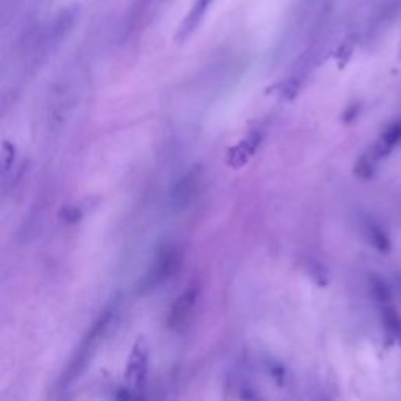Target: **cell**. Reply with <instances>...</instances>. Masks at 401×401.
<instances>
[{"mask_svg": "<svg viewBox=\"0 0 401 401\" xmlns=\"http://www.w3.org/2000/svg\"><path fill=\"white\" fill-rule=\"evenodd\" d=\"M60 217H62L66 224H76L79 223V219L82 218V212H80V209L76 205H68L60 210Z\"/></svg>", "mask_w": 401, "mask_h": 401, "instance_id": "cell-13", "label": "cell"}, {"mask_svg": "<svg viewBox=\"0 0 401 401\" xmlns=\"http://www.w3.org/2000/svg\"><path fill=\"white\" fill-rule=\"evenodd\" d=\"M213 0H195V4H193L191 10L189 11V15L185 16L182 25H180V29L177 32V39L179 41H184V39L189 38L193 32L198 29L199 22L203 21V18L205 16L207 10H209V6L212 5Z\"/></svg>", "mask_w": 401, "mask_h": 401, "instance_id": "cell-6", "label": "cell"}, {"mask_svg": "<svg viewBox=\"0 0 401 401\" xmlns=\"http://www.w3.org/2000/svg\"><path fill=\"white\" fill-rule=\"evenodd\" d=\"M260 142H262V135L259 132H252L242 143L229 151V154H227V165L232 166V168H240V166L248 163V160L259 148Z\"/></svg>", "mask_w": 401, "mask_h": 401, "instance_id": "cell-5", "label": "cell"}, {"mask_svg": "<svg viewBox=\"0 0 401 401\" xmlns=\"http://www.w3.org/2000/svg\"><path fill=\"white\" fill-rule=\"evenodd\" d=\"M356 172L359 176L362 177H369L373 175V165H372V160L370 158H362L360 162L358 163V168Z\"/></svg>", "mask_w": 401, "mask_h": 401, "instance_id": "cell-15", "label": "cell"}, {"mask_svg": "<svg viewBox=\"0 0 401 401\" xmlns=\"http://www.w3.org/2000/svg\"><path fill=\"white\" fill-rule=\"evenodd\" d=\"M383 322L389 336L401 344V318L392 304L383 306Z\"/></svg>", "mask_w": 401, "mask_h": 401, "instance_id": "cell-8", "label": "cell"}, {"mask_svg": "<svg viewBox=\"0 0 401 401\" xmlns=\"http://www.w3.org/2000/svg\"><path fill=\"white\" fill-rule=\"evenodd\" d=\"M309 271H311L312 278L315 279L320 285H325V284H327L326 270L323 269L322 265L317 264V262H311V265H309Z\"/></svg>", "mask_w": 401, "mask_h": 401, "instance_id": "cell-14", "label": "cell"}, {"mask_svg": "<svg viewBox=\"0 0 401 401\" xmlns=\"http://www.w3.org/2000/svg\"><path fill=\"white\" fill-rule=\"evenodd\" d=\"M180 264H182V254L176 246H165L158 251L154 262L140 280V292L154 290L165 280H168L175 273H177Z\"/></svg>", "mask_w": 401, "mask_h": 401, "instance_id": "cell-2", "label": "cell"}, {"mask_svg": "<svg viewBox=\"0 0 401 401\" xmlns=\"http://www.w3.org/2000/svg\"><path fill=\"white\" fill-rule=\"evenodd\" d=\"M16 158V148L11 143L5 142L4 143V151H2V175H4V182L8 177V172L13 168V163H15Z\"/></svg>", "mask_w": 401, "mask_h": 401, "instance_id": "cell-11", "label": "cell"}, {"mask_svg": "<svg viewBox=\"0 0 401 401\" xmlns=\"http://www.w3.org/2000/svg\"><path fill=\"white\" fill-rule=\"evenodd\" d=\"M148 360L149 348L143 337H140L135 344L129 358L125 370V384L127 389L132 392L133 398L142 397V392L146 386V376H148Z\"/></svg>", "mask_w": 401, "mask_h": 401, "instance_id": "cell-3", "label": "cell"}, {"mask_svg": "<svg viewBox=\"0 0 401 401\" xmlns=\"http://www.w3.org/2000/svg\"><path fill=\"white\" fill-rule=\"evenodd\" d=\"M113 315H115L113 309L105 311L102 315L96 320V323L91 326L90 332L86 334L83 342L80 344L79 350L74 354V358L71 359L68 369H66V372L63 373L62 386H69L72 381H76L80 375H82V372L86 369V365H88L91 356L95 354V350L97 348L99 342L105 336L107 329H109Z\"/></svg>", "mask_w": 401, "mask_h": 401, "instance_id": "cell-1", "label": "cell"}, {"mask_svg": "<svg viewBox=\"0 0 401 401\" xmlns=\"http://www.w3.org/2000/svg\"><path fill=\"white\" fill-rule=\"evenodd\" d=\"M196 191V180L191 175H186L175 185L171 191V203L175 209H184L190 204V200L195 196Z\"/></svg>", "mask_w": 401, "mask_h": 401, "instance_id": "cell-7", "label": "cell"}, {"mask_svg": "<svg viewBox=\"0 0 401 401\" xmlns=\"http://www.w3.org/2000/svg\"><path fill=\"white\" fill-rule=\"evenodd\" d=\"M372 293H373V298H375L379 304H390V290L389 287L386 285V283L383 279H379L376 276L372 278Z\"/></svg>", "mask_w": 401, "mask_h": 401, "instance_id": "cell-10", "label": "cell"}, {"mask_svg": "<svg viewBox=\"0 0 401 401\" xmlns=\"http://www.w3.org/2000/svg\"><path fill=\"white\" fill-rule=\"evenodd\" d=\"M365 231H367V237H369L370 243L375 246L378 251H381V252L390 251V248H392L390 240H389V237L386 236V232L381 229L378 224L372 223V222H367L365 223Z\"/></svg>", "mask_w": 401, "mask_h": 401, "instance_id": "cell-9", "label": "cell"}, {"mask_svg": "<svg viewBox=\"0 0 401 401\" xmlns=\"http://www.w3.org/2000/svg\"><path fill=\"white\" fill-rule=\"evenodd\" d=\"M381 143L383 144H386L387 148H393V146H395L397 143H400L401 142V121H398V123H395V124H392V125H389L386 129V132L383 133V137H381V140H379Z\"/></svg>", "mask_w": 401, "mask_h": 401, "instance_id": "cell-12", "label": "cell"}, {"mask_svg": "<svg viewBox=\"0 0 401 401\" xmlns=\"http://www.w3.org/2000/svg\"><path fill=\"white\" fill-rule=\"evenodd\" d=\"M270 373H271L273 379H275L279 386L284 384V379H285L284 367H280L279 364H271L270 365Z\"/></svg>", "mask_w": 401, "mask_h": 401, "instance_id": "cell-16", "label": "cell"}, {"mask_svg": "<svg viewBox=\"0 0 401 401\" xmlns=\"http://www.w3.org/2000/svg\"><path fill=\"white\" fill-rule=\"evenodd\" d=\"M198 297H199V285L196 283L186 287L182 295H180L175 301V304L171 306L168 320H166V323H168L170 327H177L185 322L186 317H189L191 311L195 309Z\"/></svg>", "mask_w": 401, "mask_h": 401, "instance_id": "cell-4", "label": "cell"}]
</instances>
